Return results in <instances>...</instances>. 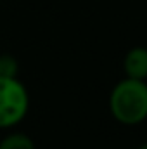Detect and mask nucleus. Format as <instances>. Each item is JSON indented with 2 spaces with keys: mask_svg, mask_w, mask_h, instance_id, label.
Wrapping results in <instances>:
<instances>
[{
  "mask_svg": "<svg viewBox=\"0 0 147 149\" xmlns=\"http://www.w3.org/2000/svg\"><path fill=\"white\" fill-rule=\"evenodd\" d=\"M109 109L123 125H139L147 118V83L146 80L125 78L112 88Z\"/></svg>",
  "mask_w": 147,
  "mask_h": 149,
  "instance_id": "nucleus-1",
  "label": "nucleus"
},
{
  "mask_svg": "<svg viewBox=\"0 0 147 149\" xmlns=\"http://www.w3.org/2000/svg\"><path fill=\"white\" fill-rule=\"evenodd\" d=\"M30 97L16 76H0V128L17 125L28 113Z\"/></svg>",
  "mask_w": 147,
  "mask_h": 149,
  "instance_id": "nucleus-2",
  "label": "nucleus"
},
{
  "mask_svg": "<svg viewBox=\"0 0 147 149\" xmlns=\"http://www.w3.org/2000/svg\"><path fill=\"white\" fill-rule=\"evenodd\" d=\"M123 68L128 78L147 80V49L146 47H133L128 50L123 61Z\"/></svg>",
  "mask_w": 147,
  "mask_h": 149,
  "instance_id": "nucleus-3",
  "label": "nucleus"
},
{
  "mask_svg": "<svg viewBox=\"0 0 147 149\" xmlns=\"http://www.w3.org/2000/svg\"><path fill=\"white\" fill-rule=\"evenodd\" d=\"M0 149H35V144L24 134H10L2 139Z\"/></svg>",
  "mask_w": 147,
  "mask_h": 149,
  "instance_id": "nucleus-4",
  "label": "nucleus"
},
{
  "mask_svg": "<svg viewBox=\"0 0 147 149\" xmlns=\"http://www.w3.org/2000/svg\"><path fill=\"white\" fill-rule=\"evenodd\" d=\"M17 73V61L12 56L0 57V76H16Z\"/></svg>",
  "mask_w": 147,
  "mask_h": 149,
  "instance_id": "nucleus-5",
  "label": "nucleus"
},
{
  "mask_svg": "<svg viewBox=\"0 0 147 149\" xmlns=\"http://www.w3.org/2000/svg\"><path fill=\"white\" fill-rule=\"evenodd\" d=\"M139 149H147V142H144V144H142V146H140Z\"/></svg>",
  "mask_w": 147,
  "mask_h": 149,
  "instance_id": "nucleus-6",
  "label": "nucleus"
}]
</instances>
